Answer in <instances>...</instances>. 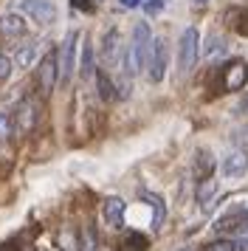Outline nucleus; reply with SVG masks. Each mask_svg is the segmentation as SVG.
Listing matches in <instances>:
<instances>
[{"instance_id": "obj_1", "label": "nucleus", "mask_w": 248, "mask_h": 251, "mask_svg": "<svg viewBox=\"0 0 248 251\" xmlns=\"http://www.w3.org/2000/svg\"><path fill=\"white\" fill-rule=\"evenodd\" d=\"M149 46H152V31H149V25L141 20V23L133 25V40H130V46L124 48V74L127 76H135V74H141L147 68V57H149Z\"/></svg>"}, {"instance_id": "obj_2", "label": "nucleus", "mask_w": 248, "mask_h": 251, "mask_svg": "<svg viewBox=\"0 0 248 251\" xmlns=\"http://www.w3.org/2000/svg\"><path fill=\"white\" fill-rule=\"evenodd\" d=\"M40 113H43V102L28 93V96H23L20 102L14 104V110H11V122H14V133H20V136H28L37 130L40 125Z\"/></svg>"}, {"instance_id": "obj_3", "label": "nucleus", "mask_w": 248, "mask_h": 251, "mask_svg": "<svg viewBox=\"0 0 248 251\" xmlns=\"http://www.w3.org/2000/svg\"><path fill=\"white\" fill-rule=\"evenodd\" d=\"M198 54H200V34L195 25H189V28H183L178 40V76L192 74V68L198 65Z\"/></svg>"}, {"instance_id": "obj_4", "label": "nucleus", "mask_w": 248, "mask_h": 251, "mask_svg": "<svg viewBox=\"0 0 248 251\" xmlns=\"http://www.w3.org/2000/svg\"><path fill=\"white\" fill-rule=\"evenodd\" d=\"M56 85H59V65H56V51L51 48L48 54H43L40 65H37V93L51 96Z\"/></svg>"}, {"instance_id": "obj_5", "label": "nucleus", "mask_w": 248, "mask_h": 251, "mask_svg": "<svg viewBox=\"0 0 248 251\" xmlns=\"http://www.w3.org/2000/svg\"><path fill=\"white\" fill-rule=\"evenodd\" d=\"M248 85V62L246 59H228L220 71V88L225 93H237Z\"/></svg>"}, {"instance_id": "obj_6", "label": "nucleus", "mask_w": 248, "mask_h": 251, "mask_svg": "<svg viewBox=\"0 0 248 251\" xmlns=\"http://www.w3.org/2000/svg\"><path fill=\"white\" fill-rule=\"evenodd\" d=\"M167 65H169L167 40L155 37V40H152V46H149V57H147V76H149V82H161V79H164Z\"/></svg>"}, {"instance_id": "obj_7", "label": "nucleus", "mask_w": 248, "mask_h": 251, "mask_svg": "<svg viewBox=\"0 0 248 251\" xmlns=\"http://www.w3.org/2000/svg\"><path fill=\"white\" fill-rule=\"evenodd\" d=\"M101 62L104 68H122L124 62V43H122V34L119 28H107L104 37H101Z\"/></svg>"}, {"instance_id": "obj_8", "label": "nucleus", "mask_w": 248, "mask_h": 251, "mask_svg": "<svg viewBox=\"0 0 248 251\" xmlns=\"http://www.w3.org/2000/svg\"><path fill=\"white\" fill-rule=\"evenodd\" d=\"M76 40L79 31H71V34L62 40V46L56 51V65H59V82H68L74 76V65H76Z\"/></svg>"}, {"instance_id": "obj_9", "label": "nucleus", "mask_w": 248, "mask_h": 251, "mask_svg": "<svg viewBox=\"0 0 248 251\" xmlns=\"http://www.w3.org/2000/svg\"><path fill=\"white\" fill-rule=\"evenodd\" d=\"M20 9L40 25H51L56 20V6L51 0H20Z\"/></svg>"}, {"instance_id": "obj_10", "label": "nucleus", "mask_w": 248, "mask_h": 251, "mask_svg": "<svg viewBox=\"0 0 248 251\" xmlns=\"http://www.w3.org/2000/svg\"><path fill=\"white\" fill-rule=\"evenodd\" d=\"M220 170H223L225 178H243V175L248 172V150H246V147L231 150V152L223 158Z\"/></svg>"}, {"instance_id": "obj_11", "label": "nucleus", "mask_w": 248, "mask_h": 251, "mask_svg": "<svg viewBox=\"0 0 248 251\" xmlns=\"http://www.w3.org/2000/svg\"><path fill=\"white\" fill-rule=\"evenodd\" d=\"M124 215H127V201L124 198H104V203H101V217H104V223L113 228H122L124 226Z\"/></svg>"}, {"instance_id": "obj_12", "label": "nucleus", "mask_w": 248, "mask_h": 251, "mask_svg": "<svg viewBox=\"0 0 248 251\" xmlns=\"http://www.w3.org/2000/svg\"><path fill=\"white\" fill-rule=\"evenodd\" d=\"M246 223H248V209L234 206V209H228L223 217H217L214 228H217L220 234H225V231H240V228H246Z\"/></svg>"}, {"instance_id": "obj_13", "label": "nucleus", "mask_w": 248, "mask_h": 251, "mask_svg": "<svg viewBox=\"0 0 248 251\" xmlns=\"http://www.w3.org/2000/svg\"><path fill=\"white\" fill-rule=\"evenodd\" d=\"M0 34L3 37H20L25 34V17L23 14H3L0 17Z\"/></svg>"}, {"instance_id": "obj_14", "label": "nucleus", "mask_w": 248, "mask_h": 251, "mask_svg": "<svg viewBox=\"0 0 248 251\" xmlns=\"http://www.w3.org/2000/svg\"><path fill=\"white\" fill-rule=\"evenodd\" d=\"M141 198H144L147 203H149V209H152V228L161 231L164 220H167V206H164V201H161L155 192H141Z\"/></svg>"}, {"instance_id": "obj_15", "label": "nucleus", "mask_w": 248, "mask_h": 251, "mask_svg": "<svg viewBox=\"0 0 248 251\" xmlns=\"http://www.w3.org/2000/svg\"><path fill=\"white\" fill-rule=\"evenodd\" d=\"M214 195H217V181H214L212 175H209V178H203V181H198V203H200L203 212H209V209H212Z\"/></svg>"}, {"instance_id": "obj_16", "label": "nucleus", "mask_w": 248, "mask_h": 251, "mask_svg": "<svg viewBox=\"0 0 248 251\" xmlns=\"http://www.w3.org/2000/svg\"><path fill=\"white\" fill-rule=\"evenodd\" d=\"M214 172V155L209 150H198L195 155V181H203Z\"/></svg>"}, {"instance_id": "obj_17", "label": "nucleus", "mask_w": 248, "mask_h": 251, "mask_svg": "<svg viewBox=\"0 0 248 251\" xmlns=\"http://www.w3.org/2000/svg\"><path fill=\"white\" fill-rule=\"evenodd\" d=\"M93 76H96V91H99V96L104 102H113V99H116V82L110 79V74L101 68V71H96Z\"/></svg>"}, {"instance_id": "obj_18", "label": "nucleus", "mask_w": 248, "mask_h": 251, "mask_svg": "<svg viewBox=\"0 0 248 251\" xmlns=\"http://www.w3.org/2000/svg\"><path fill=\"white\" fill-rule=\"evenodd\" d=\"M147 249H149V240L141 231H127L124 240L119 243V251H147Z\"/></svg>"}, {"instance_id": "obj_19", "label": "nucleus", "mask_w": 248, "mask_h": 251, "mask_svg": "<svg viewBox=\"0 0 248 251\" xmlns=\"http://www.w3.org/2000/svg\"><path fill=\"white\" fill-rule=\"evenodd\" d=\"M93 74H96V65H93V46H90L88 40L82 43V62H79V76L82 79H93Z\"/></svg>"}, {"instance_id": "obj_20", "label": "nucleus", "mask_w": 248, "mask_h": 251, "mask_svg": "<svg viewBox=\"0 0 248 251\" xmlns=\"http://www.w3.org/2000/svg\"><path fill=\"white\" fill-rule=\"evenodd\" d=\"M228 25H234V31L240 34H248V12L246 9H228Z\"/></svg>"}, {"instance_id": "obj_21", "label": "nucleus", "mask_w": 248, "mask_h": 251, "mask_svg": "<svg viewBox=\"0 0 248 251\" xmlns=\"http://www.w3.org/2000/svg\"><path fill=\"white\" fill-rule=\"evenodd\" d=\"M34 59H37V43H28V46H23L20 51H17L14 62H17L20 68H28V65H34Z\"/></svg>"}, {"instance_id": "obj_22", "label": "nucleus", "mask_w": 248, "mask_h": 251, "mask_svg": "<svg viewBox=\"0 0 248 251\" xmlns=\"http://www.w3.org/2000/svg\"><path fill=\"white\" fill-rule=\"evenodd\" d=\"M79 251H99V237L93 228H85L82 237H79Z\"/></svg>"}, {"instance_id": "obj_23", "label": "nucleus", "mask_w": 248, "mask_h": 251, "mask_svg": "<svg viewBox=\"0 0 248 251\" xmlns=\"http://www.w3.org/2000/svg\"><path fill=\"white\" fill-rule=\"evenodd\" d=\"M14 136V122H11V113L0 110V141H11Z\"/></svg>"}, {"instance_id": "obj_24", "label": "nucleus", "mask_w": 248, "mask_h": 251, "mask_svg": "<svg viewBox=\"0 0 248 251\" xmlns=\"http://www.w3.org/2000/svg\"><path fill=\"white\" fill-rule=\"evenodd\" d=\"M200 251H237V240H228V237L212 240V243H206Z\"/></svg>"}, {"instance_id": "obj_25", "label": "nucleus", "mask_w": 248, "mask_h": 251, "mask_svg": "<svg viewBox=\"0 0 248 251\" xmlns=\"http://www.w3.org/2000/svg\"><path fill=\"white\" fill-rule=\"evenodd\" d=\"M223 51H225V40L217 37V34H212L209 43H206V57H217V54H223Z\"/></svg>"}, {"instance_id": "obj_26", "label": "nucleus", "mask_w": 248, "mask_h": 251, "mask_svg": "<svg viewBox=\"0 0 248 251\" xmlns=\"http://www.w3.org/2000/svg\"><path fill=\"white\" fill-rule=\"evenodd\" d=\"M11 65H14V62H11L9 57H0V82H6L11 76Z\"/></svg>"}, {"instance_id": "obj_27", "label": "nucleus", "mask_w": 248, "mask_h": 251, "mask_svg": "<svg viewBox=\"0 0 248 251\" xmlns=\"http://www.w3.org/2000/svg\"><path fill=\"white\" fill-rule=\"evenodd\" d=\"M164 6H167V0H147V3H144V12L147 14H155V12H161Z\"/></svg>"}, {"instance_id": "obj_28", "label": "nucleus", "mask_w": 248, "mask_h": 251, "mask_svg": "<svg viewBox=\"0 0 248 251\" xmlns=\"http://www.w3.org/2000/svg\"><path fill=\"white\" fill-rule=\"evenodd\" d=\"M71 6L79 12H93V0H71Z\"/></svg>"}, {"instance_id": "obj_29", "label": "nucleus", "mask_w": 248, "mask_h": 251, "mask_svg": "<svg viewBox=\"0 0 248 251\" xmlns=\"http://www.w3.org/2000/svg\"><path fill=\"white\" fill-rule=\"evenodd\" d=\"M234 141L237 144H248V125H243L240 130H234Z\"/></svg>"}, {"instance_id": "obj_30", "label": "nucleus", "mask_w": 248, "mask_h": 251, "mask_svg": "<svg viewBox=\"0 0 248 251\" xmlns=\"http://www.w3.org/2000/svg\"><path fill=\"white\" fill-rule=\"evenodd\" d=\"M234 113H237V116H248V93L240 99V104L234 107Z\"/></svg>"}, {"instance_id": "obj_31", "label": "nucleus", "mask_w": 248, "mask_h": 251, "mask_svg": "<svg viewBox=\"0 0 248 251\" xmlns=\"http://www.w3.org/2000/svg\"><path fill=\"white\" fill-rule=\"evenodd\" d=\"M0 251H20V246H17V240H9V243L0 246Z\"/></svg>"}, {"instance_id": "obj_32", "label": "nucleus", "mask_w": 248, "mask_h": 251, "mask_svg": "<svg viewBox=\"0 0 248 251\" xmlns=\"http://www.w3.org/2000/svg\"><path fill=\"white\" fill-rule=\"evenodd\" d=\"M124 9H135V6H141V0H122Z\"/></svg>"}, {"instance_id": "obj_33", "label": "nucleus", "mask_w": 248, "mask_h": 251, "mask_svg": "<svg viewBox=\"0 0 248 251\" xmlns=\"http://www.w3.org/2000/svg\"><path fill=\"white\" fill-rule=\"evenodd\" d=\"M237 251H248V237H240V240H237Z\"/></svg>"}, {"instance_id": "obj_34", "label": "nucleus", "mask_w": 248, "mask_h": 251, "mask_svg": "<svg viewBox=\"0 0 248 251\" xmlns=\"http://www.w3.org/2000/svg\"><path fill=\"white\" fill-rule=\"evenodd\" d=\"M206 3H209V0H192V6H198V9H203Z\"/></svg>"}]
</instances>
